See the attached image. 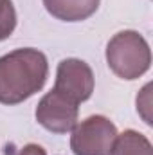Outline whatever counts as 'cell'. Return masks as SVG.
I'll return each mask as SVG.
<instances>
[{"mask_svg":"<svg viewBox=\"0 0 153 155\" xmlns=\"http://www.w3.org/2000/svg\"><path fill=\"white\" fill-rule=\"evenodd\" d=\"M49 76L47 56L33 47L0 56V103L18 105L40 92Z\"/></svg>","mask_w":153,"mask_h":155,"instance_id":"cell-1","label":"cell"},{"mask_svg":"<svg viewBox=\"0 0 153 155\" xmlns=\"http://www.w3.org/2000/svg\"><path fill=\"white\" fill-rule=\"evenodd\" d=\"M106 63L117 78L137 79L150 71L151 51L146 38L137 31H121L106 45Z\"/></svg>","mask_w":153,"mask_h":155,"instance_id":"cell-2","label":"cell"},{"mask_svg":"<svg viewBox=\"0 0 153 155\" xmlns=\"http://www.w3.org/2000/svg\"><path fill=\"white\" fill-rule=\"evenodd\" d=\"M117 128L105 116H90L72 128L70 150L74 155H108Z\"/></svg>","mask_w":153,"mask_h":155,"instance_id":"cell-3","label":"cell"},{"mask_svg":"<svg viewBox=\"0 0 153 155\" xmlns=\"http://www.w3.org/2000/svg\"><path fill=\"white\" fill-rule=\"evenodd\" d=\"M54 90L74 103L90 99L94 92V72L88 63L77 58H67L58 63Z\"/></svg>","mask_w":153,"mask_h":155,"instance_id":"cell-4","label":"cell"},{"mask_svg":"<svg viewBox=\"0 0 153 155\" xmlns=\"http://www.w3.org/2000/svg\"><path fill=\"white\" fill-rule=\"evenodd\" d=\"M34 116L45 130L52 134H67L76 126L79 105L52 88L40 99Z\"/></svg>","mask_w":153,"mask_h":155,"instance_id":"cell-5","label":"cell"},{"mask_svg":"<svg viewBox=\"0 0 153 155\" xmlns=\"http://www.w3.org/2000/svg\"><path fill=\"white\" fill-rule=\"evenodd\" d=\"M101 0H43L49 15L61 22H83L90 18Z\"/></svg>","mask_w":153,"mask_h":155,"instance_id":"cell-6","label":"cell"},{"mask_svg":"<svg viewBox=\"0 0 153 155\" xmlns=\"http://www.w3.org/2000/svg\"><path fill=\"white\" fill-rule=\"evenodd\" d=\"M108 155H153L150 139L137 130H124L117 134Z\"/></svg>","mask_w":153,"mask_h":155,"instance_id":"cell-7","label":"cell"},{"mask_svg":"<svg viewBox=\"0 0 153 155\" xmlns=\"http://www.w3.org/2000/svg\"><path fill=\"white\" fill-rule=\"evenodd\" d=\"M16 27V11L11 0H0V41L7 40Z\"/></svg>","mask_w":153,"mask_h":155,"instance_id":"cell-8","label":"cell"},{"mask_svg":"<svg viewBox=\"0 0 153 155\" xmlns=\"http://www.w3.org/2000/svg\"><path fill=\"white\" fill-rule=\"evenodd\" d=\"M16 155H47V152H45L40 144L29 143V144H25L24 148H20V152Z\"/></svg>","mask_w":153,"mask_h":155,"instance_id":"cell-9","label":"cell"}]
</instances>
